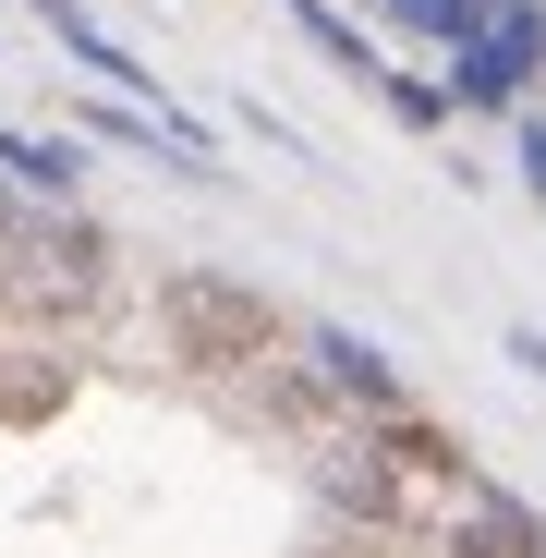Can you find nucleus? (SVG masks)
Returning <instances> with one entry per match:
<instances>
[{"label":"nucleus","mask_w":546,"mask_h":558,"mask_svg":"<svg viewBox=\"0 0 546 558\" xmlns=\"http://www.w3.org/2000/svg\"><path fill=\"white\" fill-rule=\"evenodd\" d=\"M546 73V0H486V25L449 49V98L462 110H510Z\"/></svg>","instance_id":"f257e3e1"},{"label":"nucleus","mask_w":546,"mask_h":558,"mask_svg":"<svg viewBox=\"0 0 546 558\" xmlns=\"http://www.w3.org/2000/svg\"><path fill=\"white\" fill-rule=\"evenodd\" d=\"M170 328H182V352H195V364H255L267 340H280V304L243 292V279L182 267V279H170Z\"/></svg>","instance_id":"f03ea898"},{"label":"nucleus","mask_w":546,"mask_h":558,"mask_svg":"<svg viewBox=\"0 0 546 558\" xmlns=\"http://www.w3.org/2000/svg\"><path fill=\"white\" fill-rule=\"evenodd\" d=\"M304 352H316V389H340L352 413H401V364H389L377 340H352V328H316Z\"/></svg>","instance_id":"7ed1b4c3"},{"label":"nucleus","mask_w":546,"mask_h":558,"mask_svg":"<svg viewBox=\"0 0 546 558\" xmlns=\"http://www.w3.org/2000/svg\"><path fill=\"white\" fill-rule=\"evenodd\" d=\"M37 13H49V37H61L85 73H98V85H122V98H158V73H146V61H134V49H122L98 13H85V0H37Z\"/></svg>","instance_id":"20e7f679"},{"label":"nucleus","mask_w":546,"mask_h":558,"mask_svg":"<svg viewBox=\"0 0 546 558\" xmlns=\"http://www.w3.org/2000/svg\"><path fill=\"white\" fill-rule=\"evenodd\" d=\"M449 558H546V522L522 498H474V522L449 534Z\"/></svg>","instance_id":"39448f33"},{"label":"nucleus","mask_w":546,"mask_h":558,"mask_svg":"<svg viewBox=\"0 0 546 558\" xmlns=\"http://www.w3.org/2000/svg\"><path fill=\"white\" fill-rule=\"evenodd\" d=\"M292 25H304V37H316V49L352 73V85H377V73H389V61H377V37H364V25H340L328 0H292Z\"/></svg>","instance_id":"423d86ee"},{"label":"nucleus","mask_w":546,"mask_h":558,"mask_svg":"<svg viewBox=\"0 0 546 558\" xmlns=\"http://www.w3.org/2000/svg\"><path fill=\"white\" fill-rule=\"evenodd\" d=\"M0 170H13L25 195H73V170H85V158H73V146H49V134H0Z\"/></svg>","instance_id":"0eeeda50"},{"label":"nucleus","mask_w":546,"mask_h":558,"mask_svg":"<svg viewBox=\"0 0 546 558\" xmlns=\"http://www.w3.org/2000/svg\"><path fill=\"white\" fill-rule=\"evenodd\" d=\"M377 13H389L401 37H437V49H462V37L486 25V0H377Z\"/></svg>","instance_id":"6e6552de"},{"label":"nucleus","mask_w":546,"mask_h":558,"mask_svg":"<svg viewBox=\"0 0 546 558\" xmlns=\"http://www.w3.org/2000/svg\"><path fill=\"white\" fill-rule=\"evenodd\" d=\"M510 158H522V195H534V207H546V122H534V110H522V122H510Z\"/></svg>","instance_id":"1a4fd4ad"},{"label":"nucleus","mask_w":546,"mask_h":558,"mask_svg":"<svg viewBox=\"0 0 546 558\" xmlns=\"http://www.w3.org/2000/svg\"><path fill=\"white\" fill-rule=\"evenodd\" d=\"M510 364H534V377H546V328H510Z\"/></svg>","instance_id":"9d476101"}]
</instances>
